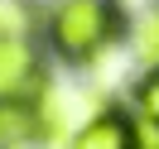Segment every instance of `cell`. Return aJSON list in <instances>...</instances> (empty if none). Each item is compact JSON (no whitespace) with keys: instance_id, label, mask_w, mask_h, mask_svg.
Returning a JSON list of instances; mask_svg holds the SVG:
<instances>
[{"instance_id":"3","label":"cell","mask_w":159,"mask_h":149,"mask_svg":"<svg viewBox=\"0 0 159 149\" xmlns=\"http://www.w3.org/2000/svg\"><path fill=\"white\" fill-rule=\"evenodd\" d=\"M63 149H140V116L125 106V96H111L68 135Z\"/></svg>"},{"instance_id":"8","label":"cell","mask_w":159,"mask_h":149,"mask_svg":"<svg viewBox=\"0 0 159 149\" xmlns=\"http://www.w3.org/2000/svg\"><path fill=\"white\" fill-rule=\"evenodd\" d=\"M140 149H159V125L140 120Z\"/></svg>"},{"instance_id":"7","label":"cell","mask_w":159,"mask_h":149,"mask_svg":"<svg viewBox=\"0 0 159 149\" xmlns=\"http://www.w3.org/2000/svg\"><path fill=\"white\" fill-rule=\"evenodd\" d=\"M125 106L135 111L140 120H149V125H159V68L140 72V77L130 82V91H125Z\"/></svg>"},{"instance_id":"6","label":"cell","mask_w":159,"mask_h":149,"mask_svg":"<svg viewBox=\"0 0 159 149\" xmlns=\"http://www.w3.org/2000/svg\"><path fill=\"white\" fill-rule=\"evenodd\" d=\"M39 34H43V5L0 0V39H39Z\"/></svg>"},{"instance_id":"5","label":"cell","mask_w":159,"mask_h":149,"mask_svg":"<svg viewBox=\"0 0 159 149\" xmlns=\"http://www.w3.org/2000/svg\"><path fill=\"white\" fill-rule=\"evenodd\" d=\"M125 53L140 72L159 68V0H145L140 10H130L125 24Z\"/></svg>"},{"instance_id":"2","label":"cell","mask_w":159,"mask_h":149,"mask_svg":"<svg viewBox=\"0 0 159 149\" xmlns=\"http://www.w3.org/2000/svg\"><path fill=\"white\" fill-rule=\"evenodd\" d=\"M48 63L43 39H0V101H34L53 77Z\"/></svg>"},{"instance_id":"4","label":"cell","mask_w":159,"mask_h":149,"mask_svg":"<svg viewBox=\"0 0 159 149\" xmlns=\"http://www.w3.org/2000/svg\"><path fill=\"white\" fill-rule=\"evenodd\" d=\"M48 125H43L39 96L34 101H0V149H48Z\"/></svg>"},{"instance_id":"1","label":"cell","mask_w":159,"mask_h":149,"mask_svg":"<svg viewBox=\"0 0 159 149\" xmlns=\"http://www.w3.org/2000/svg\"><path fill=\"white\" fill-rule=\"evenodd\" d=\"M125 0H53L43 5V48L68 72H97L116 48H125Z\"/></svg>"}]
</instances>
